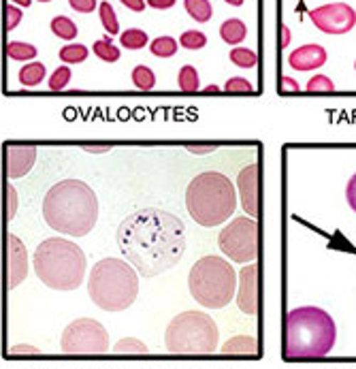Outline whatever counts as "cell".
Masks as SVG:
<instances>
[{
	"mask_svg": "<svg viewBox=\"0 0 356 369\" xmlns=\"http://www.w3.org/2000/svg\"><path fill=\"white\" fill-rule=\"evenodd\" d=\"M117 246L141 278H156L175 267L186 252L184 222L164 209H139L117 227Z\"/></svg>",
	"mask_w": 356,
	"mask_h": 369,
	"instance_id": "6da1fadb",
	"label": "cell"
},
{
	"mask_svg": "<svg viewBox=\"0 0 356 369\" xmlns=\"http://www.w3.org/2000/svg\"><path fill=\"white\" fill-rule=\"evenodd\" d=\"M43 218L56 233L83 237L98 220L96 192L81 180H62L47 190L43 199Z\"/></svg>",
	"mask_w": 356,
	"mask_h": 369,
	"instance_id": "7a4b0ae2",
	"label": "cell"
},
{
	"mask_svg": "<svg viewBox=\"0 0 356 369\" xmlns=\"http://www.w3.org/2000/svg\"><path fill=\"white\" fill-rule=\"evenodd\" d=\"M337 340V327L329 312L316 306L290 310L284 318V359L312 361L327 357Z\"/></svg>",
	"mask_w": 356,
	"mask_h": 369,
	"instance_id": "3957f363",
	"label": "cell"
},
{
	"mask_svg": "<svg viewBox=\"0 0 356 369\" xmlns=\"http://www.w3.org/2000/svg\"><path fill=\"white\" fill-rule=\"evenodd\" d=\"M88 261L83 250L62 237H49L34 252V274L51 291H75L83 282Z\"/></svg>",
	"mask_w": 356,
	"mask_h": 369,
	"instance_id": "277c9868",
	"label": "cell"
},
{
	"mask_svg": "<svg viewBox=\"0 0 356 369\" xmlns=\"http://www.w3.org/2000/svg\"><path fill=\"white\" fill-rule=\"evenodd\" d=\"M237 207L233 182L218 171L197 175L186 188V209L201 227H218L226 222Z\"/></svg>",
	"mask_w": 356,
	"mask_h": 369,
	"instance_id": "5b68a950",
	"label": "cell"
},
{
	"mask_svg": "<svg viewBox=\"0 0 356 369\" xmlns=\"http://www.w3.org/2000/svg\"><path fill=\"white\" fill-rule=\"evenodd\" d=\"M88 295L105 312H124L139 295V271L128 261L103 259L90 271Z\"/></svg>",
	"mask_w": 356,
	"mask_h": 369,
	"instance_id": "8992f818",
	"label": "cell"
},
{
	"mask_svg": "<svg viewBox=\"0 0 356 369\" xmlns=\"http://www.w3.org/2000/svg\"><path fill=\"white\" fill-rule=\"evenodd\" d=\"M192 299L207 310H222L237 293V274L222 256L199 259L188 274Z\"/></svg>",
	"mask_w": 356,
	"mask_h": 369,
	"instance_id": "52a82bcc",
	"label": "cell"
},
{
	"mask_svg": "<svg viewBox=\"0 0 356 369\" xmlns=\"http://www.w3.org/2000/svg\"><path fill=\"white\" fill-rule=\"evenodd\" d=\"M218 325L205 312L177 314L164 333V344L171 355H211L218 350Z\"/></svg>",
	"mask_w": 356,
	"mask_h": 369,
	"instance_id": "ba28073f",
	"label": "cell"
},
{
	"mask_svg": "<svg viewBox=\"0 0 356 369\" xmlns=\"http://www.w3.org/2000/svg\"><path fill=\"white\" fill-rule=\"evenodd\" d=\"M218 246L233 263H254L258 256V222L254 218H235L218 235Z\"/></svg>",
	"mask_w": 356,
	"mask_h": 369,
	"instance_id": "9c48e42d",
	"label": "cell"
},
{
	"mask_svg": "<svg viewBox=\"0 0 356 369\" xmlns=\"http://www.w3.org/2000/svg\"><path fill=\"white\" fill-rule=\"evenodd\" d=\"M60 346L66 355H105L109 350V333L94 318H77L62 331Z\"/></svg>",
	"mask_w": 356,
	"mask_h": 369,
	"instance_id": "30bf717a",
	"label": "cell"
},
{
	"mask_svg": "<svg viewBox=\"0 0 356 369\" xmlns=\"http://www.w3.org/2000/svg\"><path fill=\"white\" fill-rule=\"evenodd\" d=\"M312 24L325 34H346L355 28L356 11L346 2H331L310 13Z\"/></svg>",
	"mask_w": 356,
	"mask_h": 369,
	"instance_id": "8fae6325",
	"label": "cell"
},
{
	"mask_svg": "<svg viewBox=\"0 0 356 369\" xmlns=\"http://www.w3.org/2000/svg\"><path fill=\"white\" fill-rule=\"evenodd\" d=\"M258 177H261V171H258V165L252 162L248 165L246 169L239 171L237 175V190H239V201H241V207L244 212L254 218L258 214Z\"/></svg>",
	"mask_w": 356,
	"mask_h": 369,
	"instance_id": "7c38bea8",
	"label": "cell"
},
{
	"mask_svg": "<svg viewBox=\"0 0 356 369\" xmlns=\"http://www.w3.org/2000/svg\"><path fill=\"white\" fill-rule=\"evenodd\" d=\"M237 306L244 314L254 316L258 312V267L246 265L239 271V289H237Z\"/></svg>",
	"mask_w": 356,
	"mask_h": 369,
	"instance_id": "4fadbf2b",
	"label": "cell"
},
{
	"mask_svg": "<svg viewBox=\"0 0 356 369\" xmlns=\"http://www.w3.org/2000/svg\"><path fill=\"white\" fill-rule=\"evenodd\" d=\"M6 267H9V289L19 286L28 276V252L19 237L9 235L6 239Z\"/></svg>",
	"mask_w": 356,
	"mask_h": 369,
	"instance_id": "5bb4252c",
	"label": "cell"
},
{
	"mask_svg": "<svg viewBox=\"0 0 356 369\" xmlns=\"http://www.w3.org/2000/svg\"><path fill=\"white\" fill-rule=\"evenodd\" d=\"M4 152H6V175H9V180L23 177L34 167V160H36V147L34 145L9 143L4 147Z\"/></svg>",
	"mask_w": 356,
	"mask_h": 369,
	"instance_id": "9a60e30c",
	"label": "cell"
},
{
	"mask_svg": "<svg viewBox=\"0 0 356 369\" xmlns=\"http://www.w3.org/2000/svg\"><path fill=\"white\" fill-rule=\"evenodd\" d=\"M325 62H327V49L318 43L303 45L288 56V64L295 71H314L325 66Z\"/></svg>",
	"mask_w": 356,
	"mask_h": 369,
	"instance_id": "2e32d148",
	"label": "cell"
},
{
	"mask_svg": "<svg viewBox=\"0 0 356 369\" xmlns=\"http://www.w3.org/2000/svg\"><path fill=\"white\" fill-rule=\"evenodd\" d=\"M224 355H258V344H256V338L252 336H237V338H231L222 348H220Z\"/></svg>",
	"mask_w": 356,
	"mask_h": 369,
	"instance_id": "e0dca14e",
	"label": "cell"
},
{
	"mask_svg": "<svg viewBox=\"0 0 356 369\" xmlns=\"http://www.w3.org/2000/svg\"><path fill=\"white\" fill-rule=\"evenodd\" d=\"M246 36H248V28L237 17H231L220 26V38L229 45H239Z\"/></svg>",
	"mask_w": 356,
	"mask_h": 369,
	"instance_id": "ac0fdd59",
	"label": "cell"
},
{
	"mask_svg": "<svg viewBox=\"0 0 356 369\" xmlns=\"http://www.w3.org/2000/svg\"><path fill=\"white\" fill-rule=\"evenodd\" d=\"M45 75H47V68H45L43 62H30V64L21 66V71H19V83L23 88H34V85H38L45 79Z\"/></svg>",
	"mask_w": 356,
	"mask_h": 369,
	"instance_id": "d6986e66",
	"label": "cell"
},
{
	"mask_svg": "<svg viewBox=\"0 0 356 369\" xmlns=\"http://www.w3.org/2000/svg\"><path fill=\"white\" fill-rule=\"evenodd\" d=\"M147 41H150V36H147V32L141 30V28H128V30H124L122 36H120L122 47H124V49H130V51L143 49V47L147 45Z\"/></svg>",
	"mask_w": 356,
	"mask_h": 369,
	"instance_id": "ffe728a7",
	"label": "cell"
},
{
	"mask_svg": "<svg viewBox=\"0 0 356 369\" xmlns=\"http://www.w3.org/2000/svg\"><path fill=\"white\" fill-rule=\"evenodd\" d=\"M184 6H186L188 15L194 21H199V24H205V21L211 19L214 9H211V2L209 0H184Z\"/></svg>",
	"mask_w": 356,
	"mask_h": 369,
	"instance_id": "44dd1931",
	"label": "cell"
},
{
	"mask_svg": "<svg viewBox=\"0 0 356 369\" xmlns=\"http://www.w3.org/2000/svg\"><path fill=\"white\" fill-rule=\"evenodd\" d=\"M51 32L58 36V38H64V41H73L79 32H77V26L70 17H64V15H58L51 19Z\"/></svg>",
	"mask_w": 356,
	"mask_h": 369,
	"instance_id": "7402d4cb",
	"label": "cell"
},
{
	"mask_svg": "<svg viewBox=\"0 0 356 369\" xmlns=\"http://www.w3.org/2000/svg\"><path fill=\"white\" fill-rule=\"evenodd\" d=\"M132 83H135V88H139V90H143V92L154 90V85H156V75H154V71H152L150 66L139 64V66H135V71H132Z\"/></svg>",
	"mask_w": 356,
	"mask_h": 369,
	"instance_id": "603a6c76",
	"label": "cell"
},
{
	"mask_svg": "<svg viewBox=\"0 0 356 369\" xmlns=\"http://www.w3.org/2000/svg\"><path fill=\"white\" fill-rule=\"evenodd\" d=\"M177 83H179V90L182 92H197L199 90V83H201L199 71L194 66H190V64L182 66L179 68V75H177Z\"/></svg>",
	"mask_w": 356,
	"mask_h": 369,
	"instance_id": "cb8c5ba5",
	"label": "cell"
},
{
	"mask_svg": "<svg viewBox=\"0 0 356 369\" xmlns=\"http://www.w3.org/2000/svg\"><path fill=\"white\" fill-rule=\"evenodd\" d=\"M177 45L179 43L173 36H158V38L152 41L150 49L156 58H171V56L177 53Z\"/></svg>",
	"mask_w": 356,
	"mask_h": 369,
	"instance_id": "d4e9b609",
	"label": "cell"
},
{
	"mask_svg": "<svg viewBox=\"0 0 356 369\" xmlns=\"http://www.w3.org/2000/svg\"><path fill=\"white\" fill-rule=\"evenodd\" d=\"M6 56H9L11 60H19V62H23V60H32V58L36 56V47H34V45H30V43L11 41V43H6Z\"/></svg>",
	"mask_w": 356,
	"mask_h": 369,
	"instance_id": "484cf974",
	"label": "cell"
},
{
	"mask_svg": "<svg viewBox=\"0 0 356 369\" xmlns=\"http://www.w3.org/2000/svg\"><path fill=\"white\" fill-rule=\"evenodd\" d=\"M58 56L64 64H79L88 58V47L81 43H70V45H64Z\"/></svg>",
	"mask_w": 356,
	"mask_h": 369,
	"instance_id": "4316f807",
	"label": "cell"
},
{
	"mask_svg": "<svg viewBox=\"0 0 356 369\" xmlns=\"http://www.w3.org/2000/svg\"><path fill=\"white\" fill-rule=\"evenodd\" d=\"M98 15H100V24H103L105 32H109V34H117V32H120L117 15H115L113 6H111L109 2H100V4H98Z\"/></svg>",
	"mask_w": 356,
	"mask_h": 369,
	"instance_id": "83f0119b",
	"label": "cell"
},
{
	"mask_svg": "<svg viewBox=\"0 0 356 369\" xmlns=\"http://www.w3.org/2000/svg\"><path fill=\"white\" fill-rule=\"evenodd\" d=\"M92 51L96 58H100L103 62H117L120 60V49L109 41V38H100L92 45Z\"/></svg>",
	"mask_w": 356,
	"mask_h": 369,
	"instance_id": "f1b7e54d",
	"label": "cell"
},
{
	"mask_svg": "<svg viewBox=\"0 0 356 369\" xmlns=\"http://www.w3.org/2000/svg\"><path fill=\"white\" fill-rule=\"evenodd\" d=\"M229 58H231V62H233L235 66H239V68H254L256 62H258V56H256L252 49H246V47H235V49H231Z\"/></svg>",
	"mask_w": 356,
	"mask_h": 369,
	"instance_id": "f546056e",
	"label": "cell"
},
{
	"mask_svg": "<svg viewBox=\"0 0 356 369\" xmlns=\"http://www.w3.org/2000/svg\"><path fill=\"white\" fill-rule=\"evenodd\" d=\"M179 45L184 49H190V51H197V49H203L207 45V36L201 32V30H186L182 36H179Z\"/></svg>",
	"mask_w": 356,
	"mask_h": 369,
	"instance_id": "4dcf8cb0",
	"label": "cell"
},
{
	"mask_svg": "<svg viewBox=\"0 0 356 369\" xmlns=\"http://www.w3.org/2000/svg\"><path fill=\"white\" fill-rule=\"evenodd\" d=\"M113 353L117 355H145L147 353V346L141 342V340H135V338H124L120 340L115 346H113Z\"/></svg>",
	"mask_w": 356,
	"mask_h": 369,
	"instance_id": "1f68e13d",
	"label": "cell"
},
{
	"mask_svg": "<svg viewBox=\"0 0 356 369\" xmlns=\"http://www.w3.org/2000/svg\"><path fill=\"white\" fill-rule=\"evenodd\" d=\"M68 81H70V66H60L49 77V90L60 92V90H64L68 85Z\"/></svg>",
	"mask_w": 356,
	"mask_h": 369,
	"instance_id": "d6a6232c",
	"label": "cell"
},
{
	"mask_svg": "<svg viewBox=\"0 0 356 369\" xmlns=\"http://www.w3.org/2000/svg\"><path fill=\"white\" fill-rule=\"evenodd\" d=\"M224 92H229V94H252L254 88H252V83H250L248 79H244V77H231V79L224 83Z\"/></svg>",
	"mask_w": 356,
	"mask_h": 369,
	"instance_id": "836d02e7",
	"label": "cell"
},
{
	"mask_svg": "<svg viewBox=\"0 0 356 369\" xmlns=\"http://www.w3.org/2000/svg\"><path fill=\"white\" fill-rule=\"evenodd\" d=\"M308 92H333L335 90V83L327 77V75H314L308 85H305Z\"/></svg>",
	"mask_w": 356,
	"mask_h": 369,
	"instance_id": "e575fe53",
	"label": "cell"
},
{
	"mask_svg": "<svg viewBox=\"0 0 356 369\" xmlns=\"http://www.w3.org/2000/svg\"><path fill=\"white\" fill-rule=\"evenodd\" d=\"M4 13H6V30H13L21 21V9H17L13 4H6Z\"/></svg>",
	"mask_w": 356,
	"mask_h": 369,
	"instance_id": "d590c367",
	"label": "cell"
},
{
	"mask_svg": "<svg viewBox=\"0 0 356 369\" xmlns=\"http://www.w3.org/2000/svg\"><path fill=\"white\" fill-rule=\"evenodd\" d=\"M68 4H70V9L73 11H77V13H92L98 4H96V0H68Z\"/></svg>",
	"mask_w": 356,
	"mask_h": 369,
	"instance_id": "8d00e7d4",
	"label": "cell"
},
{
	"mask_svg": "<svg viewBox=\"0 0 356 369\" xmlns=\"http://www.w3.org/2000/svg\"><path fill=\"white\" fill-rule=\"evenodd\" d=\"M346 201L352 207V212H356V173L350 177V182L346 186Z\"/></svg>",
	"mask_w": 356,
	"mask_h": 369,
	"instance_id": "74e56055",
	"label": "cell"
},
{
	"mask_svg": "<svg viewBox=\"0 0 356 369\" xmlns=\"http://www.w3.org/2000/svg\"><path fill=\"white\" fill-rule=\"evenodd\" d=\"M6 197H9V212H6V218L11 220L15 209H17V194H15V188L13 186H6Z\"/></svg>",
	"mask_w": 356,
	"mask_h": 369,
	"instance_id": "f35d334b",
	"label": "cell"
},
{
	"mask_svg": "<svg viewBox=\"0 0 356 369\" xmlns=\"http://www.w3.org/2000/svg\"><path fill=\"white\" fill-rule=\"evenodd\" d=\"M147 4L158 11H169L171 6H175V0H147Z\"/></svg>",
	"mask_w": 356,
	"mask_h": 369,
	"instance_id": "ab89813d",
	"label": "cell"
},
{
	"mask_svg": "<svg viewBox=\"0 0 356 369\" xmlns=\"http://www.w3.org/2000/svg\"><path fill=\"white\" fill-rule=\"evenodd\" d=\"M126 9H130V11H135V13H141L143 9H145V0H120Z\"/></svg>",
	"mask_w": 356,
	"mask_h": 369,
	"instance_id": "60d3db41",
	"label": "cell"
},
{
	"mask_svg": "<svg viewBox=\"0 0 356 369\" xmlns=\"http://www.w3.org/2000/svg\"><path fill=\"white\" fill-rule=\"evenodd\" d=\"M216 150H218V145H188V152H192V154H211Z\"/></svg>",
	"mask_w": 356,
	"mask_h": 369,
	"instance_id": "b9f144b4",
	"label": "cell"
},
{
	"mask_svg": "<svg viewBox=\"0 0 356 369\" xmlns=\"http://www.w3.org/2000/svg\"><path fill=\"white\" fill-rule=\"evenodd\" d=\"M282 92H299V83L290 77L282 79Z\"/></svg>",
	"mask_w": 356,
	"mask_h": 369,
	"instance_id": "7bdbcfd3",
	"label": "cell"
},
{
	"mask_svg": "<svg viewBox=\"0 0 356 369\" xmlns=\"http://www.w3.org/2000/svg\"><path fill=\"white\" fill-rule=\"evenodd\" d=\"M85 152H92V154H103V152H109L111 145H83Z\"/></svg>",
	"mask_w": 356,
	"mask_h": 369,
	"instance_id": "ee69618b",
	"label": "cell"
},
{
	"mask_svg": "<svg viewBox=\"0 0 356 369\" xmlns=\"http://www.w3.org/2000/svg\"><path fill=\"white\" fill-rule=\"evenodd\" d=\"M11 353L15 355V353H30V355H36L38 353V348H30V346H13L11 348Z\"/></svg>",
	"mask_w": 356,
	"mask_h": 369,
	"instance_id": "f6af8a7d",
	"label": "cell"
},
{
	"mask_svg": "<svg viewBox=\"0 0 356 369\" xmlns=\"http://www.w3.org/2000/svg\"><path fill=\"white\" fill-rule=\"evenodd\" d=\"M282 45L284 47H288V43H290V30H288V26H282Z\"/></svg>",
	"mask_w": 356,
	"mask_h": 369,
	"instance_id": "bcb514c9",
	"label": "cell"
},
{
	"mask_svg": "<svg viewBox=\"0 0 356 369\" xmlns=\"http://www.w3.org/2000/svg\"><path fill=\"white\" fill-rule=\"evenodd\" d=\"M9 2H15V4H21V6H30L32 0H9Z\"/></svg>",
	"mask_w": 356,
	"mask_h": 369,
	"instance_id": "7dc6e473",
	"label": "cell"
},
{
	"mask_svg": "<svg viewBox=\"0 0 356 369\" xmlns=\"http://www.w3.org/2000/svg\"><path fill=\"white\" fill-rule=\"evenodd\" d=\"M226 4H231V6H241L244 4V0H224Z\"/></svg>",
	"mask_w": 356,
	"mask_h": 369,
	"instance_id": "c3c4849f",
	"label": "cell"
},
{
	"mask_svg": "<svg viewBox=\"0 0 356 369\" xmlns=\"http://www.w3.org/2000/svg\"><path fill=\"white\" fill-rule=\"evenodd\" d=\"M205 92H207V94H209V92L214 94V92H220V88H216V85H207V88H205Z\"/></svg>",
	"mask_w": 356,
	"mask_h": 369,
	"instance_id": "681fc988",
	"label": "cell"
},
{
	"mask_svg": "<svg viewBox=\"0 0 356 369\" xmlns=\"http://www.w3.org/2000/svg\"><path fill=\"white\" fill-rule=\"evenodd\" d=\"M38 2H51V0H38Z\"/></svg>",
	"mask_w": 356,
	"mask_h": 369,
	"instance_id": "f907efd6",
	"label": "cell"
},
{
	"mask_svg": "<svg viewBox=\"0 0 356 369\" xmlns=\"http://www.w3.org/2000/svg\"><path fill=\"white\" fill-rule=\"evenodd\" d=\"M355 68H356V62H355Z\"/></svg>",
	"mask_w": 356,
	"mask_h": 369,
	"instance_id": "816d5d0a",
	"label": "cell"
},
{
	"mask_svg": "<svg viewBox=\"0 0 356 369\" xmlns=\"http://www.w3.org/2000/svg\"><path fill=\"white\" fill-rule=\"evenodd\" d=\"M340 2H342V0H340Z\"/></svg>",
	"mask_w": 356,
	"mask_h": 369,
	"instance_id": "f5cc1de1",
	"label": "cell"
}]
</instances>
